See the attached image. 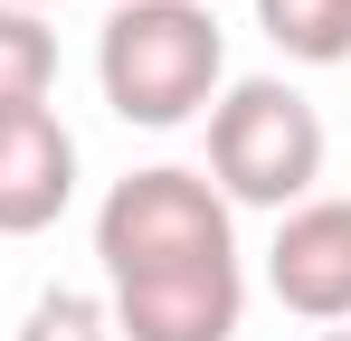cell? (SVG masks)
Masks as SVG:
<instances>
[{
    "mask_svg": "<svg viewBox=\"0 0 351 341\" xmlns=\"http://www.w3.org/2000/svg\"><path fill=\"white\" fill-rule=\"evenodd\" d=\"M219 66H228V38L199 0H114L105 19V48H95V76H105V105L143 133H171L219 95Z\"/></svg>",
    "mask_w": 351,
    "mask_h": 341,
    "instance_id": "obj_1",
    "label": "cell"
},
{
    "mask_svg": "<svg viewBox=\"0 0 351 341\" xmlns=\"http://www.w3.org/2000/svg\"><path fill=\"white\" fill-rule=\"evenodd\" d=\"M95 256H105V284L171 275V266H219V256H237L228 247V199L199 170H133L95 209Z\"/></svg>",
    "mask_w": 351,
    "mask_h": 341,
    "instance_id": "obj_2",
    "label": "cell"
},
{
    "mask_svg": "<svg viewBox=\"0 0 351 341\" xmlns=\"http://www.w3.org/2000/svg\"><path fill=\"white\" fill-rule=\"evenodd\" d=\"M209 170H219V199L285 209V199H304L323 180V114L276 76H247L209 114Z\"/></svg>",
    "mask_w": 351,
    "mask_h": 341,
    "instance_id": "obj_3",
    "label": "cell"
},
{
    "mask_svg": "<svg viewBox=\"0 0 351 341\" xmlns=\"http://www.w3.org/2000/svg\"><path fill=\"white\" fill-rule=\"evenodd\" d=\"M237 256L219 266H171V275L114 284V341H237Z\"/></svg>",
    "mask_w": 351,
    "mask_h": 341,
    "instance_id": "obj_4",
    "label": "cell"
},
{
    "mask_svg": "<svg viewBox=\"0 0 351 341\" xmlns=\"http://www.w3.org/2000/svg\"><path fill=\"white\" fill-rule=\"evenodd\" d=\"M276 303L304 323H342L351 313V199H304L276 227V256H266Z\"/></svg>",
    "mask_w": 351,
    "mask_h": 341,
    "instance_id": "obj_5",
    "label": "cell"
},
{
    "mask_svg": "<svg viewBox=\"0 0 351 341\" xmlns=\"http://www.w3.org/2000/svg\"><path fill=\"white\" fill-rule=\"evenodd\" d=\"M76 190V142L48 105L0 114V237H38Z\"/></svg>",
    "mask_w": 351,
    "mask_h": 341,
    "instance_id": "obj_6",
    "label": "cell"
},
{
    "mask_svg": "<svg viewBox=\"0 0 351 341\" xmlns=\"http://www.w3.org/2000/svg\"><path fill=\"white\" fill-rule=\"evenodd\" d=\"M266 38L304 66H342L351 57V0H256Z\"/></svg>",
    "mask_w": 351,
    "mask_h": 341,
    "instance_id": "obj_7",
    "label": "cell"
},
{
    "mask_svg": "<svg viewBox=\"0 0 351 341\" xmlns=\"http://www.w3.org/2000/svg\"><path fill=\"white\" fill-rule=\"evenodd\" d=\"M58 86V38L38 29V10H0V114L48 105Z\"/></svg>",
    "mask_w": 351,
    "mask_h": 341,
    "instance_id": "obj_8",
    "label": "cell"
},
{
    "mask_svg": "<svg viewBox=\"0 0 351 341\" xmlns=\"http://www.w3.org/2000/svg\"><path fill=\"white\" fill-rule=\"evenodd\" d=\"M19 341H114V313L95 303V294H38V313H29V332Z\"/></svg>",
    "mask_w": 351,
    "mask_h": 341,
    "instance_id": "obj_9",
    "label": "cell"
},
{
    "mask_svg": "<svg viewBox=\"0 0 351 341\" xmlns=\"http://www.w3.org/2000/svg\"><path fill=\"white\" fill-rule=\"evenodd\" d=\"M0 10H38V0H0Z\"/></svg>",
    "mask_w": 351,
    "mask_h": 341,
    "instance_id": "obj_10",
    "label": "cell"
},
{
    "mask_svg": "<svg viewBox=\"0 0 351 341\" xmlns=\"http://www.w3.org/2000/svg\"><path fill=\"white\" fill-rule=\"evenodd\" d=\"M323 341H351V332H323Z\"/></svg>",
    "mask_w": 351,
    "mask_h": 341,
    "instance_id": "obj_11",
    "label": "cell"
}]
</instances>
